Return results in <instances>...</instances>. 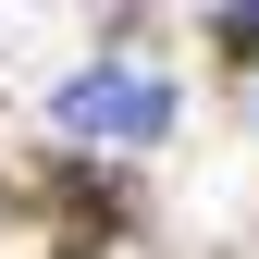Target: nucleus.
<instances>
[{"instance_id": "f257e3e1", "label": "nucleus", "mask_w": 259, "mask_h": 259, "mask_svg": "<svg viewBox=\"0 0 259 259\" xmlns=\"http://www.w3.org/2000/svg\"><path fill=\"white\" fill-rule=\"evenodd\" d=\"M173 111L185 99L148 74V62H87V74L50 87V136H87V148H160Z\"/></svg>"}, {"instance_id": "f03ea898", "label": "nucleus", "mask_w": 259, "mask_h": 259, "mask_svg": "<svg viewBox=\"0 0 259 259\" xmlns=\"http://www.w3.org/2000/svg\"><path fill=\"white\" fill-rule=\"evenodd\" d=\"M123 222V173L111 160H50V247L62 259H99Z\"/></svg>"}, {"instance_id": "7ed1b4c3", "label": "nucleus", "mask_w": 259, "mask_h": 259, "mask_svg": "<svg viewBox=\"0 0 259 259\" xmlns=\"http://www.w3.org/2000/svg\"><path fill=\"white\" fill-rule=\"evenodd\" d=\"M210 50H222V62H247V74H259V0H247V13H210Z\"/></svg>"}]
</instances>
